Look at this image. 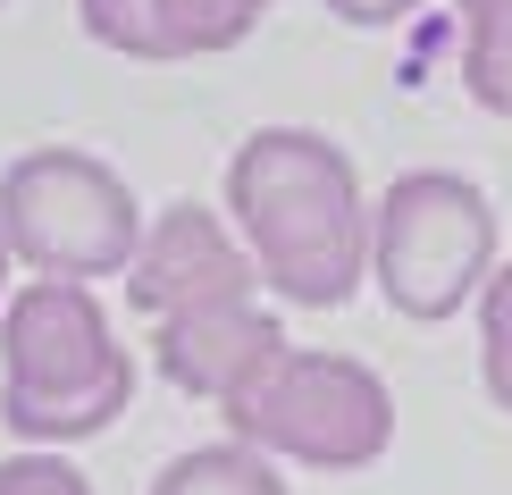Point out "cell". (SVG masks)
<instances>
[{
    "label": "cell",
    "mask_w": 512,
    "mask_h": 495,
    "mask_svg": "<svg viewBox=\"0 0 512 495\" xmlns=\"http://www.w3.org/2000/svg\"><path fill=\"white\" fill-rule=\"evenodd\" d=\"M227 219L261 269V294L294 311H336L370 277V193L353 152L319 126H261L236 143Z\"/></svg>",
    "instance_id": "1"
},
{
    "label": "cell",
    "mask_w": 512,
    "mask_h": 495,
    "mask_svg": "<svg viewBox=\"0 0 512 495\" xmlns=\"http://www.w3.org/2000/svg\"><path fill=\"white\" fill-rule=\"evenodd\" d=\"M135 403V353L76 277H26L0 303V428L17 445H84Z\"/></svg>",
    "instance_id": "2"
},
{
    "label": "cell",
    "mask_w": 512,
    "mask_h": 495,
    "mask_svg": "<svg viewBox=\"0 0 512 495\" xmlns=\"http://www.w3.org/2000/svg\"><path fill=\"white\" fill-rule=\"evenodd\" d=\"M496 277V202L462 168H403L370 202V286L395 319L445 328Z\"/></svg>",
    "instance_id": "3"
},
{
    "label": "cell",
    "mask_w": 512,
    "mask_h": 495,
    "mask_svg": "<svg viewBox=\"0 0 512 495\" xmlns=\"http://www.w3.org/2000/svg\"><path fill=\"white\" fill-rule=\"evenodd\" d=\"M219 420L236 445L294 470H370L395 445L387 378L353 353H319V344H286Z\"/></svg>",
    "instance_id": "4"
},
{
    "label": "cell",
    "mask_w": 512,
    "mask_h": 495,
    "mask_svg": "<svg viewBox=\"0 0 512 495\" xmlns=\"http://www.w3.org/2000/svg\"><path fill=\"white\" fill-rule=\"evenodd\" d=\"M143 227L152 219L126 193V177L76 143H42L0 168V235H9L17 269L34 277H76V286L126 277Z\"/></svg>",
    "instance_id": "5"
},
{
    "label": "cell",
    "mask_w": 512,
    "mask_h": 495,
    "mask_svg": "<svg viewBox=\"0 0 512 495\" xmlns=\"http://www.w3.org/2000/svg\"><path fill=\"white\" fill-rule=\"evenodd\" d=\"M261 269H252L236 219L202 202H168L152 210L135 261H126V303L143 319H177V311H210V303H252Z\"/></svg>",
    "instance_id": "6"
},
{
    "label": "cell",
    "mask_w": 512,
    "mask_h": 495,
    "mask_svg": "<svg viewBox=\"0 0 512 495\" xmlns=\"http://www.w3.org/2000/svg\"><path fill=\"white\" fill-rule=\"evenodd\" d=\"M286 328L277 311L252 294V303H210V311H177V319H152V370L194 403H236L252 378L286 353Z\"/></svg>",
    "instance_id": "7"
},
{
    "label": "cell",
    "mask_w": 512,
    "mask_h": 495,
    "mask_svg": "<svg viewBox=\"0 0 512 495\" xmlns=\"http://www.w3.org/2000/svg\"><path fill=\"white\" fill-rule=\"evenodd\" d=\"M76 26L118 59H210L236 51L261 17L227 0H76Z\"/></svg>",
    "instance_id": "8"
},
{
    "label": "cell",
    "mask_w": 512,
    "mask_h": 495,
    "mask_svg": "<svg viewBox=\"0 0 512 495\" xmlns=\"http://www.w3.org/2000/svg\"><path fill=\"white\" fill-rule=\"evenodd\" d=\"M462 26V93L487 118H512V0H454Z\"/></svg>",
    "instance_id": "9"
},
{
    "label": "cell",
    "mask_w": 512,
    "mask_h": 495,
    "mask_svg": "<svg viewBox=\"0 0 512 495\" xmlns=\"http://www.w3.org/2000/svg\"><path fill=\"white\" fill-rule=\"evenodd\" d=\"M152 495H286V479H277L269 454H252V445L219 437V445H194V454L160 462Z\"/></svg>",
    "instance_id": "10"
},
{
    "label": "cell",
    "mask_w": 512,
    "mask_h": 495,
    "mask_svg": "<svg viewBox=\"0 0 512 495\" xmlns=\"http://www.w3.org/2000/svg\"><path fill=\"white\" fill-rule=\"evenodd\" d=\"M479 386L496 412H512V261H496L479 294Z\"/></svg>",
    "instance_id": "11"
},
{
    "label": "cell",
    "mask_w": 512,
    "mask_h": 495,
    "mask_svg": "<svg viewBox=\"0 0 512 495\" xmlns=\"http://www.w3.org/2000/svg\"><path fill=\"white\" fill-rule=\"evenodd\" d=\"M0 495H93V479H84L68 454H42V445H26V454L0 462Z\"/></svg>",
    "instance_id": "12"
},
{
    "label": "cell",
    "mask_w": 512,
    "mask_h": 495,
    "mask_svg": "<svg viewBox=\"0 0 512 495\" xmlns=\"http://www.w3.org/2000/svg\"><path fill=\"white\" fill-rule=\"evenodd\" d=\"M420 0H328V17H345V26H403Z\"/></svg>",
    "instance_id": "13"
},
{
    "label": "cell",
    "mask_w": 512,
    "mask_h": 495,
    "mask_svg": "<svg viewBox=\"0 0 512 495\" xmlns=\"http://www.w3.org/2000/svg\"><path fill=\"white\" fill-rule=\"evenodd\" d=\"M9 269H17V252H9V235H0V303L17 294V286H9Z\"/></svg>",
    "instance_id": "14"
},
{
    "label": "cell",
    "mask_w": 512,
    "mask_h": 495,
    "mask_svg": "<svg viewBox=\"0 0 512 495\" xmlns=\"http://www.w3.org/2000/svg\"><path fill=\"white\" fill-rule=\"evenodd\" d=\"M227 9H244V17H261V9H277V0H227Z\"/></svg>",
    "instance_id": "15"
}]
</instances>
